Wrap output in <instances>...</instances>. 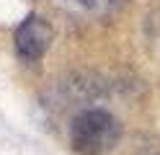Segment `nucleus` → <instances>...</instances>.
Wrapping results in <instances>:
<instances>
[{"instance_id": "obj_1", "label": "nucleus", "mask_w": 160, "mask_h": 155, "mask_svg": "<svg viewBox=\"0 0 160 155\" xmlns=\"http://www.w3.org/2000/svg\"><path fill=\"white\" fill-rule=\"evenodd\" d=\"M122 140V124L103 109H85L70 124V147L78 155H106Z\"/></svg>"}, {"instance_id": "obj_2", "label": "nucleus", "mask_w": 160, "mask_h": 155, "mask_svg": "<svg viewBox=\"0 0 160 155\" xmlns=\"http://www.w3.org/2000/svg\"><path fill=\"white\" fill-rule=\"evenodd\" d=\"M54 39V28L42 16H26L13 34L16 52L23 62H39Z\"/></svg>"}, {"instance_id": "obj_3", "label": "nucleus", "mask_w": 160, "mask_h": 155, "mask_svg": "<svg viewBox=\"0 0 160 155\" xmlns=\"http://www.w3.org/2000/svg\"><path fill=\"white\" fill-rule=\"evenodd\" d=\"M70 3H75L78 8L88 10V13H96V16H108L119 10L124 5V0H70Z\"/></svg>"}]
</instances>
